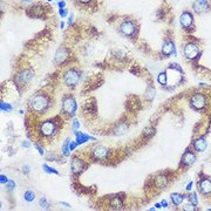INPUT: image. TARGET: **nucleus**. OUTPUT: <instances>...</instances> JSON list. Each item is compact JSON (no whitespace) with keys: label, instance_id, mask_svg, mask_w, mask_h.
<instances>
[{"label":"nucleus","instance_id":"423d86ee","mask_svg":"<svg viewBox=\"0 0 211 211\" xmlns=\"http://www.w3.org/2000/svg\"><path fill=\"white\" fill-rule=\"evenodd\" d=\"M92 154H93V157L95 160H107L108 158V154H109V150L106 147H103L101 144H98V145H95L93 148Z\"/></svg>","mask_w":211,"mask_h":211},{"label":"nucleus","instance_id":"f257e3e1","mask_svg":"<svg viewBox=\"0 0 211 211\" xmlns=\"http://www.w3.org/2000/svg\"><path fill=\"white\" fill-rule=\"evenodd\" d=\"M29 107L37 113H42L49 107V99L45 94H37L29 100Z\"/></svg>","mask_w":211,"mask_h":211},{"label":"nucleus","instance_id":"79ce46f5","mask_svg":"<svg viewBox=\"0 0 211 211\" xmlns=\"http://www.w3.org/2000/svg\"><path fill=\"white\" fill-rule=\"evenodd\" d=\"M65 5H66L65 1H59V7L60 8H65Z\"/></svg>","mask_w":211,"mask_h":211},{"label":"nucleus","instance_id":"4468645a","mask_svg":"<svg viewBox=\"0 0 211 211\" xmlns=\"http://www.w3.org/2000/svg\"><path fill=\"white\" fill-rule=\"evenodd\" d=\"M32 77H33V73L31 72V71H22L19 75H18V81L20 82V83H27V82H29L32 80Z\"/></svg>","mask_w":211,"mask_h":211},{"label":"nucleus","instance_id":"7c9ffc66","mask_svg":"<svg viewBox=\"0 0 211 211\" xmlns=\"http://www.w3.org/2000/svg\"><path fill=\"white\" fill-rule=\"evenodd\" d=\"M6 188H7L8 190H13V189L15 188V183L13 182V181H8V182L6 183Z\"/></svg>","mask_w":211,"mask_h":211},{"label":"nucleus","instance_id":"20e7f679","mask_svg":"<svg viewBox=\"0 0 211 211\" xmlns=\"http://www.w3.org/2000/svg\"><path fill=\"white\" fill-rule=\"evenodd\" d=\"M135 31H136V27H135L134 22L130 20H125L121 25H120V32H121V34L125 37L134 35Z\"/></svg>","mask_w":211,"mask_h":211},{"label":"nucleus","instance_id":"58836bf2","mask_svg":"<svg viewBox=\"0 0 211 211\" xmlns=\"http://www.w3.org/2000/svg\"><path fill=\"white\" fill-rule=\"evenodd\" d=\"M192 187H194V182H189V183H188V185H187V188H185V189H187V190H188V191H190V190H191V189H192Z\"/></svg>","mask_w":211,"mask_h":211},{"label":"nucleus","instance_id":"0eeeda50","mask_svg":"<svg viewBox=\"0 0 211 211\" xmlns=\"http://www.w3.org/2000/svg\"><path fill=\"white\" fill-rule=\"evenodd\" d=\"M190 103H191V106H192L195 109H202V108L205 106V98H204V95H202V94H195V95L191 98Z\"/></svg>","mask_w":211,"mask_h":211},{"label":"nucleus","instance_id":"f3484780","mask_svg":"<svg viewBox=\"0 0 211 211\" xmlns=\"http://www.w3.org/2000/svg\"><path fill=\"white\" fill-rule=\"evenodd\" d=\"M182 161H183V163L184 164H187V165H191V164H194L195 163V161H196V156H195V154H192L191 152H185V154L183 155V158H182Z\"/></svg>","mask_w":211,"mask_h":211},{"label":"nucleus","instance_id":"39448f33","mask_svg":"<svg viewBox=\"0 0 211 211\" xmlns=\"http://www.w3.org/2000/svg\"><path fill=\"white\" fill-rule=\"evenodd\" d=\"M62 110L68 115H73L76 111V102L72 96H66L62 102Z\"/></svg>","mask_w":211,"mask_h":211},{"label":"nucleus","instance_id":"2eb2a0df","mask_svg":"<svg viewBox=\"0 0 211 211\" xmlns=\"http://www.w3.org/2000/svg\"><path fill=\"white\" fill-rule=\"evenodd\" d=\"M162 52H163V54L164 55H170V54H175L176 55V51H175V44L172 42V41H167V42H164V45H163V47H162Z\"/></svg>","mask_w":211,"mask_h":211},{"label":"nucleus","instance_id":"412c9836","mask_svg":"<svg viewBox=\"0 0 211 211\" xmlns=\"http://www.w3.org/2000/svg\"><path fill=\"white\" fill-rule=\"evenodd\" d=\"M110 206L114 209H120L122 208V201L120 199V197H113L110 201Z\"/></svg>","mask_w":211,"mask_h":211},{"label":"nucleus","instance_id":"a18cd8bd","mask_svg":"<svg viewBox=\"0 0 211 211\" xmlns=\"http://www.w3.org/2000/svg\"><path fill=\"white\" fill-rule=\"evenodd\" d=\"M80 3H82V4H87V3H90L92 0H79Z\"/></svg>","mask_w":211,"mask_h":211},{"label":"nucleus","instance_id":"49530a36","mask_svg":"<svg viewBox=\"0 0 211 211\" xmlns=\"http://www.w3.org/2000/svg\"><path fill=\"white\" fill-rule=\"evenodd\" d=\"M68 22H69V24H72V22H73V14H71V15H69V18H68Z\"/></svg>","mask_w":211,"mask_h":211},{"label":"nucleus","instance_id":"2f4dec72","mask_svg":"<svg viewBox=\"0 0 211 211\" xmlns=\"http://www.w3.org/2000/svg\"><path fill=\"white\" fill-rule=\"evenodd\" d=\"M196 205H194L192 203L191 204H187V205H184L183 206V209L184 210H188V211H192V210H196V208H195Z\"/></svg>","mask_w":211,"mask_h":211},{"label":"nucleus","instance_id":"9d476101","mask_svg":"<svg viewBox=\"0 0 211 211\" xmlns=\"http://www.w3.org/2000/svg\"><path fill=\"white\" fill-rule=\"evenodd\" d=\"M68 57V52L65 47H59L56 53H55V62L56 64H64L66 61V59Z\"/></svg>","mask_w":211,"mask_h":211},{"label":"nucleus","instance_id":"37998d69","mask_svg":"<svg viewBox=\"0 0 211 211\" xmlns=\"http://www.w3.org/2000/svg\"><path fill=\"white\" fill-rule=\"evenodd\" d=\"M29 145H31V144H29V142H28V141H25V142L22 143V147H25V148H28Z\"/></svg>","mask_w":211,"mask_h":211},{"label":"nucleus","instance_id":"09e8293b","mask_svg":"<svg viewBox=\"0 0 211 211\" xmlns=\"http://www.w3.org/2000/svg\"><path fill=\"white\" fill-rule=\"evenodd\" d=\"M64 26H65V24H64V22H62V21H61V24H60V27H61V28H62V27H64Z\"/></svg>","mask_w":211,"mask_h":211},{"label":"nucleus","instance_id":"cd10ccee","mask_svg":"<svg viewBox=\"0 0 211 211\" xmlns=\"http://www.w3.org/2000/svg\"><path fill=\"white\" fill-rule=\"evenodd\" d=\"M39 204H40V206H41V208H44V209H47V208L49 206V204H48V202H47L46 197H41V198H40V201H39Z\"/></svg>","mask_w":211,"mask_h":211},{"label":"nucleus","instance_id":"e433bc0d","mask_svg":"<svg viewBox=\"0 0 211 211\" xmlns=\"http://www.w3.org/2000/svg\"><path fill=\"white\" fill-rule=\"evenodd\" d=\"M0 182H1V184H4V183L6 184V183L8 182V179H7V177H6V176L1 175V176H0Z\"/></svg>","mask_w":211,"mask_h":211},{"label":"nucleus","instance_id":"a19ab883","mask_svg":"<svg viewBox=\"0 0 211 211\" xmlns=\"http://www.w3.org/2000/svg\"><path fill=\"white\" fill-rule=\"evenodd\" d=\"M161 205H162V208H168V202H167L165 199H163V201L161 202Z\"/></svg>","mask_w":211,"mask_h":211},{"label":"nucleus","instance_id":"8fccbe9b","mask_svg":"<svg viewBox=\"0 0 211 211\" xmlns=\"http://www.w3.org/2000/svg\"><path fill=\"white\" fill-rule=\"evenodd\" d=\"M48 1H52V0H48Z\"/></svg>","mask_w":211,"mask_h":211},{"label":"nucleus","instance_id":"dca6fc26","mask_svg":"<svg viewBox=\"0 0 211 211\" xmlns=\"http://www.w3.org/2000/svg\"><path fill=\"white\" fill-rule=\"evenodd\" d=\"M75 135H76V143H77V144H82V143H84V142H87V141H89V140L95 141V137H92V136H89V135H86V134H83V133L75 131Z\"/></svg>","mask_w":211,"mask_h":211},{"label":"nucleus","instance_id":"6e6552de","mask_svg":"<svg viewBox=\"0 0 211 211\" xmlns=\"http://www.w3.org/2000/svg\"><path fill=\"white\" fill-rule=\"evenodd\" d=\"M198 48L196 47V45H194V44H187L185 45V47H184V55L188 57V59H195V57H197V55H198Z\"/></svg>","mask_w":211,"mask_h":211},{"label":"nucleus","instance_id":"f704fd0d","mask_svg":"<svg viewBox=\"0 0 211 211\" xmlns=\"http://www.w3.org/2000/svg\"><path fill=\"white\" fill-rule=\"evenodd\" d=\"M76 145H77V143H76V142H73V141H71V142H69V150H71V152H73V150L76 148Z\"/></svg>","mask_w":211,"mask_h":211},{"label":"nucleus","instance_id":"a878e982","mask_svg":"<svg viewBox=\"0 0 211 211\" xmlns=\"http://www.w3.org/2000/svg\"><path fill=\"white\" fill-rule=\"evenodd\" d=\"M154 96H155V89H154V88H152V87H149V89L147 90L145 98H147L148 100H152Z\"/></svg>","mask_w":211,"mask_h":211},{"label":"nucleus","instance_id":"9b49d317","mask_svg":"<svg viewBox=\"0 0 211 211\" xmlns=\"http://www.w3.org/2000/svg\"><path fill=\"white\" fill-rule=\"evenodd\" d=\"M194 10L198 14L205 13L209 11V4H208L206 0H196L195 4H194Z\"/></svg>","mask_w":211,"mask_h":211},{"label":"nucleus","instance_id":"6ab92c4d","mask_svg":"<svg viewBox=\"0 0 211 211\" xmlns=\"http://www.w3.org/2000/svg\"><path fill=\"white\" fill-rule=\"evenodd\" d=\"M183 199H184V197L182 195H179V194H171V201H172V203L175 205H181V204H182V202H183Z\"/></svg>","mask_w":211,"mask_h":211},{"label":"nucleus","instance_id":"72a5a7b5","mask_svg":"<svg viewBox=\"0 0 211 211\" xmlns=\"http://www.w3.org/2000/svg\"><path fill=\"white\" fill-rule=\"evenodd\" d=\"M144 134H147V135H153V134H155V129L154 128H147V129H144Z\"/></svg>","mask_w":211,"mask_h":211},{"label":"nucleus","instance_id":"ddd939ff","mask_svg":"<svg viewBox=\"0 0 211 211\" xmlns=\"http://www.w3.org/2000/svg\"><path fill=\"white\" fill-rule=\"evenodd\" d=\"M71 167H72V171H73V174H79V172H81V171L83 170V168H84V163H83L81 160H79L77 157H74V158L72 160Z\"/></svg>","mask_w":211,"mask_h":211},{"label":"nucleus","instance_id":"bb28decb","mask_svg":"<svg viewBox=\"0 0 211 211\" xmlns=\"http://www.w3.org/2000/svg\"><path fill=\"white\" fill-rule=\"evenodd\" d=\"M42 168H44V170L46 171V172H48V174H59L55 169H53V168H51V167H48L47 164H42Z\"/></svg>","mask_w":211,"mask_h":211},{"label":"nucleus","instance_id":"473e14b6","mask_svg":"<svg viewBox=\"0 0 211 211\" xmlns=\"http://www.w3.org/2000/svg\"><path fill=\"white\" fill-rule=\"evenodd\" d=\"M79 128H80V122L77 121V120H74V121H73V130L77 131Z\"/></svg>","mask_w":211,"mask_h":211},{"label":"nucleus","instance_id":"a211bd4d","mask_svg":"<svg viewBox=\"0 0 211 211\" xmlns=\"http://www.w3.org/2000/svg\"><path fill=\"white\" fill-rule=\"evenodd\" d=\"M194 147H195V149L197 150V152H204V150L206 149V147H208V143H206V141L204 140V138H198L197 141H195V143H194Z\"/></svg>","mask_w":211,"mask_h":211},{"label":"nucleus","instance_id":"393cba45","mask_svg":"<svg viewBox=\"0 0 211 211\" xmlns=\"http://www.w3.org/2000/svg\"><path fill=\"white\" fill-rule=\"evenodd\" d=\"M165 184H167V178H165V177L161 176V177H157V178H156V185H157L158 188H163Z\"/></svg>","mask_w":211,"mask_h":211},{"label":"nucleus","instance_id":"c03bdc74","mask_svg":"<svg viewBox=\"0 0 211 211\" xmlns=\"http://www.w3.org/2000/svg\"><path fill=\"white\" fill-rule=\"evenodd\" d=\"M60 204H61V205H64L65 208H69V206H71V205H69L68 203H65V202H61V203H60Z\"/></svg>","mask_w":211,"mask_h":211},{"label":"nucleus","instance_id":"5701e85b","mask_svg":"<svg viewBox=\"0 0 211 211\" xmlns=\"http://www.w3.org/2000/svg\"><path fill=\"white\" fill-rule=\"evenodd\" d=\"M157 81H158L162 86H165V84L168 83V75H167V73H161V74L158 75V77H157Z\"/></svg>","mask_w":211,"mask_h":211},{"label":"nucleus","instance_id":"c756f323","mask_svg":"<svg viewBox=\"0 0 211 211\" xmlns=\"http://www.w3.org/2000/svg\"><path fill=\"white\" fill-rule=\"evenodd\" d=\"M1 110H5L6 113H8V111L12 110V107H11L10 104L5 103V102H1Z\"/></svg>","mask_w":211,"mask_h":211},{"label":"nucleus","instance_id":"f03ea898","mask_svg":"<svg viewBox=\"0 0 211 211\" xmlns=\"http://www.w3.org/2000/svg\"><path fill=\"white\" fill-rule=\"evenodd\" d=\"M39 131H40V134L42 136H46V137L53 136L56 133V123L53 121V120H47V121H44L40 125Z\"/></svg>","mask_w":211,"mask_h":211},{"label":"nucleus","instance_id":"1a4fd4ad","mask_svg":"<svg viewBox=\"0 0 211 211\" xmlns=\"http://www.w3.org/2000/svg\"><path fill=\"white\" fill-rule=\"evenodd\" d=\"M179 22L181 25H182L184 28H188L192 25L194 22V17L190 12H183L182 14H181V18H179Z\"/></svg>","mask_w":211,"mask_h":211},{"label":"nucleus","instance_id":"ea45409f","mask_svg":"<svg viewBox=\"0 0 211 211\" xmlns=\"http://www.w3.org/2000/svg\"><path fill=\"white\" fill-rule=\"evenodd\" d=\"M22 172H26V174L29 172V167L28 165H24L22 167Z\"/></svg>","mask_w":211,"mask_h":211},{"label":"nucleus","instance_id":"f8f14e48","mask_svg":"<svg viewBox=\"0 0 211 211\" xmlns=\"http://www.w3.org/2000/svg\"><path fill=\"white\" fill-rule=\"evenodd\" d=\"M198 190L203 195H208L211 192V181L209 178H204L198 183Z\"/></svg>","mask_w":211,"mask_h":211},{"label":"nucleus","instance_id":"c85d7f7f","mask_svg":"<svg viewBox=\"0 0 211 211\" xmlns=\"http://www.w3.org/2000/svg\"><path fill=\"white\" fill-rule=\"evenodd\" d=\"M189 201H190V203H192L194 205H197V204H198V199H197V196H196L195 192L191 194V195L189 196Z\"/></svg>","mask_w":211,"mask_h":211},{"label":"nucleus","instance_id":"c9c22d12","mask_svg":"<svg viewBox=\"0 0 211 211\" xmlns=\"http://www.w3.org/2000/svg\"><path fill=\"white\" fill-rule=\"evenodd\" d=\"M59 14L61 15L62 18H64V17H66V15H67V10H66V8H60V11H59Z\"/></svg>","mask_w":211,"mask_h":211},{"label":"nucleus","instance_id":"de8ad7c7","mask_svg":"<svg viewBox=\"0 0 211 211\" xmlns=\"http://www.w3.org/2000/svg\"><path fill=\"white\" fill-rule=\"evenodd\" d=\"M155 206H156V208H157V209H160V208H162V206H161V204H160V203H157V204H156V205H155Z\"/></svg>","mask_w":211,"mask_h":211},{"label":"nucleus","instance_id":"4c0bfd02","mask_svg":"<svg viewBox=\"0 0 211 211\" xmlns=\"http://www.w3.org/2000/svg\"><path fill=\"white\" fill-rule=\"evenodd\" d=\"M35 148L38 149V152H39V154H40V155H44V154H45V152H44V149H42V148H41V147H40L39 144H35Z\"/></svg>","mask_w":211,"mask_h":211},{"label":"nucleus","instance_id":"aec40b11","mask_svg":"<svg viewBox=\"0 0 211 211\" xmlns=\"http://www.w3.org/2000/svg\"><path fill=\"white\" fill-rule=\"evenodd\" d=\"M127 130H128V126H126V123H120L115 129V134L116 135H122V134H126Z\"/></svg>","mask_w":211,"mask_h":211},{"label":"nucleus","instance_id":"7ed1b4c3","mask_svg":"<svg viewBox=\"0 0 211 211\" xmlns=\"http://www.w3.org/2000/svg\"><path fill=\"white\" fill-rule=\"evenodd\" d=\"M80 73L76 69H68L64 75V82L68 87H74L79 83Z\"/></svg>","mask_w":211,"mask_h":211},{"label":"nucleus","instance_id":"b1692460","mask_svg":"<svg viewBox=\"0 0 211 211\" xmlns=\"http://www.w3.org/2000/svg\"><path fill=\"white\" fill-rule=\"evenodd\" d=\"M69 142H71L69 138H67V140L65 141L64 145H62V153H64L65 156H68L69 153H71V150H69Z\"/></svg>","mask_w":211,"mask_h":211},{"label":"nucleus","instance_id":"4be33fe9","mask_svg":"<svg viewBox=\"0 0 211 211\" xmlns=\"http://www.w3.org/2000/svg\"><path fill=\"white\" fill-rule=\"evenodd\" d=\"M24 198H25V201H27V202H32V201H34V198H35V194H34L32 190H27V191L25 192V195H24Z\"/></svg>","mask_w":211,"mask_h":211}]
</instances>
